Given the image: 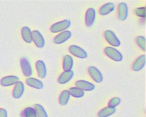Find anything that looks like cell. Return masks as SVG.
Wrapping results in <instances>:
<instances>
[{"label":"cell","mask_w":146,"mask_h":117,"mask_svg":"<svg viewBox=\"0 0 146 117\" xmlns=\"http://www.w3.org/2000/svg\"><path fill=\"white\" fill-rule=\"evenodd\" d=\"M105 54L111 59L115 61H121L123 60L122 54L112 46H107L104 49Z\"/></svg>","instance_id":"6da1fadb"},{"label":"cell","mask_w":146,"mask_h":117,"mask_svg":"<svg viewBox=\"0 0 146 117\" xmlns=\"http://www.w3.org/2000/svg\"><path fill=\"white\" fill-rule=\"evenodd\" d=\"M71 25V22L68 20H64L52 25L50 28V30L52 33H59L64 31L68 29Z\"/></svg>","instance_id":"7a4b0ae2"},{"label":"cell","mask_w":146,"mask_h":117,"mask_svg":"<svg viewBox=\"0 0 146 117\" xmlns=\"http://www.w3.org/2000/svg\"><path fill=\"white\" fill-rule=\"evenodd\" d=\"M104 36L108 43L111 45L115 47L120 46V41L112 31L110 30L105 31L104 33Z\"/></svg>","instance_id":"3957f363"},{"label":"cell","mask_w":146,"mask_h":117,"mask_svg":"<svg viewBox=\"0 0 146 117\" xmlns=\"http://www.w3.org/2000/svg\"><path fill=\"white\" fill-rule=\"evenodd\" d=\"M69 52L73 56L80 58H85L87 57V52L83 49L77 45H72L70 46Z\"/></svg>","instance_id":"277c9868"},{"label":"cell","mask_w":146,"mask_h":117,"mask_svg":"<svg viewBox=\"0 0 146 117\" xmlns=\"http://www.w3.org/2000/svg\"><path fill=\"white\" fill-rule=\"evenodd\" d=\"M88 72L91 77L96 83H101L103 80V76L100 71L94 66H90L88 68Z\"/></svg>","instance_id":"5b68a950"},{"label":"cell","mask_w":146,"mask_h":117,"mask_svg":"<svg viewBox=\"0 0 146 117\" xmlns=\"http://www.w3.org/2000/svg\"><path fill=\"white\" fill-rule=\"evenodd\" d=\"M32 39L35 45L39 48H42L44 45V39L41 33L36 30L32 32Z\"/></svg>","instance_id":"8992f818"},{"label":"cell","mask_w":146,"mask_h":117,"mask_svg":"<svg viewBox=\"0 0 146 117\" xmlns=\"http://www.w3.org/2000/svg\"><path fill=\"white\" fill-rule=\"evenodd\" d=\"M71 37V33L69 30H64L57 34L54 38V42L56 44H60L67 40H68Z\"/></svg>","instance_id":"52a82bcc"},{"label":"cell","mask_w":146,"mask_h":117,"mask_svg":"<svg viewBox=\"0 0 146 117\" xmlns=\"http://www.w3.org/2000/svg\"><path fill=\"white\" fill-rule=\"evenodd\" d=\"M118 18L121 21L125 20L128 16V6L125 2H120L117 7Z\"/></svg>","instance_id":"ba28073f"},{"label":"cell","mask_w":146,"mask_h":117,"mask_svg":"<svg viewBox=\"0 0 146 117\" xmlns=\"http://www.w3.org/2000/svg\"><path fill=\"white\" fill-rule=\"evenodd\" d=\"M76 87L79 88L81 89L83 91H92L95 89V85L89 81L83 80H79L76 81L75 83Z\"/></svg>","instance_id":"9c48e42d"},{"label":"cell","mask_w":146,"mask_h":117,"mask_svg":"<svg viewBox=\"0 0 146 117\" xmlns=\"http://www.w3.org/2000/svg\"><path fill=\"white\" fill-rule=\"evenodd\" d=\"M96 11L93 8H89L87 10L85 15V22L87 26H91L95 20Z\"/></svg>","instance_id":"30bf717a"},{"label":"cell","mask_w":146,"mask_h":117,"mask_svg":"<svg viewBox=\"0 0 146 117\" xmlns=\"http://www.w3.org/2000/svg\"><path fill=\"white\" fill-rule=\"evenodd\" d=\"M74 72L72 70L64 71L59 76L58 81L61 84H64L68 83L73 77Z\"/></svg>","instance_id":"8fae6325"},{"label":"cell","mask_w":146,"mask_h":117,"mask_svg":"<svg viewBox=\"0 0 146 117\" xmlns=\"http://www.w3.org/2000/svg\"><path fill=\"white\" fill-rule=\"evenodd\" d=\"M145 64V55L142 54L138 57L132 64V69L134 71H140Z\"/></svg>","instance_id":"7c38bea8"},{"label":"cell","mask_w":146,"mask_h":117,"mask_svg":"<svg viewBox=\"0 0 146 117\" xmlns=\"http://www.w3.org/2000/svg\"><path fill=\"white\" fill-rule=\"evenodd\" d=\"M21 65L24 75L29 77L32 75V69L29 61L26 58H22L21 60Z\"/></svg>","instance_id":"4fadbf2b"},{"label":"cell","mask_w":146,"mask_h":117,"mask_svg":"<svg viewBox=\"0 0 146 117\" xmlns=\"http://www.w3.org/2000/svg\"><path fill=\"white\" fill-rule=\"evenodd\" d=\"M38 75L40 78H44L46 76V67L44 63L42 60H38L35 64Z\"/></svg>","instance_id":"5bb4252c"},{"label":"cell","mask_w":146,"mask_h":117,"mask_svg":"<svg viewBox=\"0 0 146 117\" xmlns=\"http://www.w3.org/2000/svg\"><path fill=\"white\" fill-rule=\"evenodd\" d=\"M24 84L22 81H18L14 87L13 91V96L16 98H19L21 97L24 92Z\"/></svg>","instance_id":"9a60e30c"},{"label":"cell","mask_w":146,"mask_h":117,"mask_svg":"<svg viewBox=\"0 0 146 117\" xmlns=\"http://www.w3.org/2000/svg\"><path fill=\"white\" fill-rule=\"evenodd\" d=\"M115 9V5L112 2H108L102 5L99 9V12L102 15H106L111 13Z\"/></svg>","instance_id":"2e32d148"},{"label":"cell","mask_w":146,"mask_h":117,"mask_svg":"<svg viewBox=\"0 0 146 117\" xmlns=\"http://www.w3.org/2000/svg\"><path fill=\"white\" fill-rule=\"evenodd\" d=\"M19 79L15 76H8L4 77L1 80V84L3 86H9L16 84Z\"/></svg>","instance_id":"e0dca14e"},{"label":"cell","mask_w":146,"mask_h":117,"mask_svg":"<svg viewBox=\"0 0 146 117\" xmlns=\"http://www.w3.org/2000/svg\"><path fill=\"white\" fill-rule=\"evenodd\" d=\"M26 83L29 86L38 89H42L43 85L42 82L40 80L33 77L27 78L26 79Z\"/></svg>","instance_id":"ac0fdd59"},{"label":"cell","mask_w":146,"mask_h":117,"mask_svg":"<svg viewBox=\"0 0 146 117\" xmlns=\"http://www.w3.org/2000/svg\"><path fill=\"white\" fill-rule=\"evenodd\" d=\"M21 34L23 39L27 43H31L33 41L32 32L29 28L27 26L22 28L21 30Z\"/></svg>","instance_id":"d6986e66"},{"label":"cell","mask_w":146,"mask_h":117,"mask_svg":"<svg viewBox=\"0 0 146 117\" xmlns=\"http://www.w3.org/2000/svg\"><path fill=\"white\" fill-rule=\"evenodd\" d=\"M74 61L72 57L70 55H66L63 58V68L64 71H70L73 67Z\"/></svg>","instance_id":"ffe728a7"},{"label":"cell","mask_w":146,"mask_h":117,"mask_svg":"<svg viewBox=\"0 0 146 117\" xmlns=\"http://www.w3.org/2000/svg\"><path fill=\"white\" fill-rule=\"evenodd\" d=\"M115 111H116L115 108L108 106L100 110L98 114V117H108L113 114L115 112Z\"/></svg>","instance_id":"44dd1931"},{"label":"cell","mask_w":146,"mask_h":117,"mask_svg":"<svg viewBox=\"0 0 146 117\" xmlns=\"http://www.w3.org/2000/svg\"><path fill=\"white\" fill-rule=\"evenodd\" d=\"M70 94L68 90L63 91L61 92L59 98V103L62 106H64L67 104L70 99Z\"/></svg>","instance_id":"7402d4cb"},{"label":"cell","mask_w":146,"mask_h":117,"mask_svg":"<svg viewBox=\"0 0 146 117\" xmlns=\"http://www.w3.org/2000/svg\"><path fill=\"white\" fill-rule=\"evenodd\" d=\"M34 110L37 117H48L47 114L44 108L39 104L34 105Z\"/></svg>","instance_id":"603a6c76"},{"label":"cell","mask_w":146,"mask_h":117,"mask_svg":"<svg viewBox=\"0 0 146 117\" xmlns=\"http://www.w3.org/2000/svg\"><path fill=\"white\" fill-rule=\"evenodd\" d=\"M68 91L71 95H72L73 97L77 98H82L84 95V91H83L81 89L77 88L76 87L70 88Z\"/></svg>","instance_id":"cb8c5ba5"},{"label":"cell","mask_w":146,"mask_h":117,"mask_svg":"<svg viewBox=\"0 0 146 117\" xmlns=\"http://www.w3.org/2000/svg\"><path fill=\"white\" fill-rule=\"evenodd\" d=\"M136 42L139 46L144 51L145 50V39L142 36H139L136 38Z\"/></svg>","instance_id":"d4e9b609"},{"label":"cell","mask_w":146,"mask_h":117,"mask_svg":"<svg viewBox=\"0 0 146 117\" xmlns=\"http://www.w3.org/2000/svg\"><path fill=\"white\" fill-rule=\"evenodd\" d=\"M24 112L25 117H37L34 109L32 107H27Z\"/></svg>","instance_id":"484cf974"},{"label":"cell","mask_w":146,"mask_h":117,"mask_svg":"<svg viewBox=\"0 0 146 117\" xmlns=\"http://www.w3.org/2000/svg\"><path fill=\"white\" fill-rule=\"evenodd\" d=\"M120 103V99L118 97H115L112 98L108 102V106L115 108Z\"/></svg>","instance_id":"4316f807"},{"label":"cell","mask_w":146,"mask_h":117,"mask_svg":"<svg viewBox=\"0 0 146 117\" xmlns=\"http://www.w3.org/2000/svg\"><path fill=\"white\" fill-rule=\"evenodd\" d=\"M145 7H139L136 9L135 13L137 15L141 17H145Z\"/></svg>","instance_id":"83f0119b"},{"label":"cell","mask_w":146,"mask_h":117,"mask_svg":"<svg viewBox=\"0 0 146 117\" xmlns=\"http://www.w3.org/2000/svg\"><path fill=\"white\" fill-rule=\"evenodd\" d=\"M0 117H7V112L4 109L0 110Z\"/></svg>","instance_id":"f1b7e54d"}]
</instances>
